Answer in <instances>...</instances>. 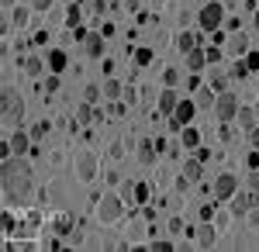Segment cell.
Masks as SVG:
<instances>
[{
    "mask_svg": "<svg viewBox=\"0 0 259 252\" xmlns=\"http://www.w3.org/2000/svg\"><path fill=\"white\" fill-rule=\"evenodd\" d=\"M0 187H4V207H14L21 200H28L35 190V170L24 155L0 159Z\"/></svg>",
    "mask_w": 259,
    "mask_h": 252,
    "instance_id": "6da1fadb",
    "label": "cell"
},
{
    "mask_svg": "<svg viewBox=\"0 0 259 252\" xmlns=\"http://www.w3.org/2000/svg\"><path fill=\"white\" fill-rule=\"evenodd\" d=\"M0 117H4V128H21L24 124V97L14 87H4V94H0Z\"/></svg>",
    "mask_w": 259,
    "mask_h": 252,
    "instance_id": "7a4b0ae2",
    "label": "cell"
},
{
    "mask_svg": "<svg viewBox=\"0 0 259 252\" xmlns=\"http://www.w3.org/2000/svg\"><path fill=\"white\" fill-rule=\"evenodd\" d=\"M121 214H124V197H118V194L97 197V218L104 221V225H114Z\"/></svg>",
    "mask_w": 259,
    "mask_h": 252,
    "instance_id": "3957f363",
    "label": "cell"
},
{
    "mask_svg": "<svg viewBox=\"0 0 259 252\" xmlns=\"http://www.w3.org/2000/svg\"><path fill=\"white\" fill-rule=\"evenodd\" d=\"M225 11H228V7H225L221 0H207V4L200 7V14H197L200 28H204V31H218L221 24H225Z\"/></svg>",
    "mask_w": 259,
    "mask_h": 252,
    "instance_id": "277c9868",
    "label": "cell"
},
{
    "mask_svg": "<svg viewBox=\"0 0 259 252\" xmlns=\"http://www.w3.org/2000/svg\"><path fill=\"white\" fill-rule=\"evenodd\" d=\"M211 111H214V117H218L221 124H228V121H235V114H239V97L225 90V94H218V100H214Z\"/></svg>",
    "mask_w": 259,
    "mask_h": 252,
    "instance_id": "5b68a950",
    "label": "cell"
},
{
    "mask_svg": "<svg viewBox=\"0 0 259 252\" xmlns=\"http://www.w3.org/2000/svg\"><path fill=\"white\" fill-rule=\"evenodd\" d=\"M194 114H197V100H180V104H177V111L169 114V128H173V132L187 128V124L194 121Z\"/></svg>",
    "mask_w": 259,
    "mask_h": 252,
    "instance_id": "8992f818",
    "label": "cell"
},
{
    "mask_svg": "<svg viewBox=\"0 0 259 252\" xmlns=\"http://www.w3.org/2000/svg\"><path fill=\"white\" fill-rule=\"evenodd\" d=\"M76 176H80L83 183H90L94 176H97V152H90V149H83V152H76Z\"/></svg>",
    "mask_w": 259,
    "mask_h": 252,
    "instance_id": "52a82bcc",
    "label": "cell"
},
{
    "mask_svg": "<svg viewBox=\"0 0 259 252\" xmlns=\"http://www.w3.org/2000/svg\"><path fill=\"white\" fill-rule=\"evenodd\" d=\"M235 190H239V176L235 173H221L214 180V200H232Z\"/></svg>",
    "mask_w": 259,
    "mask_h": 252,
    "instance_id": "ba28073f",
    "label": "cell"
},
{
    "mask_svg": "<svg viewBox=\"0 0 259 252\" xmlns=\"http://www.w3.org/2000/svg\"><path fill=\"white\" fill-rule=\"evenodd\" d=\"M7 142H11V152H14V155L31 152V135H28L24 128H14V135L7 138Z\"/></svg>",
    "mask_w": 259,
    "mask_h": 252,
    "instance_id": "9c48e42d",
    "label": "cell"
},
{
    "mask_svg": "<svg viewBox=\"0 0 259 252\" xmlns=\"http://www.w3.org/2000/svg\"><path fill=\"white\" fill-rule=\"evenodd\" d=\"M177 104H180V94L173 90V87H166V90H159V114H173L177 111Z\"/></svg>",
    "mask_w": 259,
    "mask_h": 252,
    "instance_id": "30bf717a",
    "label": "cell"
},
{
    "mask_svg": "<svg viewBox=\"0 0 259 252\" xmlns=\"http://www.w3.org/2000/svg\"><path fill=\"white\" fill-rule=\"evenodd\" d=\"M194 235H197V245H200V249H214V242H218V232H214V225H211V221H204Z\"/></svg>",
    "mask_w": 259,
    "mask_h": 252,
    "instance_id": "8fae6325",
    "label": "cell"
},
{
    "mask_svg": "<svg viewBox=\"0 0 259 252\" xmlns=\"http://www.w3.org/2000/svg\"><path fill=\"white\" fill-rule=\"evenodd\" d=\"M200 69H207V52L197 45L194 52H187V73H200Z\"/></svg>",
    "mask_w": 259,
    "mask_h": 252,
    "instance_id": "7c38bea8",
    "label": "cell"
},
{
    "mask_svg": "<svg viewBox=\"0 0 259 252\" xmlns=\"http://www.w3.org/2000/svg\"><path fill=\"white\" fill-rule=\"evenodd\" d=\"M249 207H252V194H245V190H235V194H232V214H235V218H242V214L249 211Z\"/></svg>",
    "mask_w": 259,
    "mask_h": 252,
    "instance_id": "4fadbf2b",
    "label": "cell"
},
{
    "mask_svg": "<svg viewBox=\"0 0 259 252\" xmlns=\"http://www.w3.org/2000/svg\"><path fill=\"white\" fill-rule=\"evenodd\" d=\"M200 145V132L194 124H187V128H180V149H197Z\"/></svg>",
    "mask_w": 259,
    "mask_h": 252,
    "instance_id": "5bb4252c",
    "label": "cell"
},
{
    "mask_svg": "<svg viewBox=\"0 0 259 252\" xmlns=\"http://www.w3.org/2000/svg\"><path fill=\"white\" fill-rule=\"evenodd\" d=\"M183 176H187L190 183H197L200 176H204V162H200L197 155H194V159H183Z\"/></svg>",
    "mask_w": 259,
    "mask_h": 252,
    "instance_id": "9a60e30c",
    "label": "cell"
},
{
    "mask_svg": "<svg viewBox=\"0 0 259 252\" xmlns=\"http://www.w3.org/2000/svg\"><path fill=\"white\" fill-rule=\"evenodd\" d=\"M228 73H225V69H218V66H214V69H211V79H207V87H211V90H214V94H225V90H228Z\"/></svg>",
    "mask_w": 259,
    "mask_h": 252,
    "instance_id": "2e32d148",
    "label": "cell"
},
{
    "mask_svg": "<svg viewBox=\"0 0 259 252\" xmlns=\"http://www.w3.org/2000/svg\"><path fill=\"white\" fill-rule=\"evenodd\" d=\"M156 155H159V149H156V142H139V162H145V166H152L156 162Z\"/></svg>",
    "mask_w": 259,
    "mask_h": 252,
    "instance_id": "e0dca14e",
    "label": "cell"
},
{
    "mask_svg": "<svg viewBox=\"0 0 259 252\" xmlns=\"http://www.w3.org/2000/svg\"><path fill=\"white\" fill-rule=\"evenodd\" d=\"M197 45H200V38L194 35V31H180V35H177V49L183 52V56H187V52H194Z\"/></svg>",
    "mask_w": 259,
    "mask_h": 252,
    "instance_id": "ac0fdd59",
    "label": "cell"
},
{
    "mask_svg": "<svg viewBox=\"0 0 259 252\" xmlns=\"http://www.w3.org/2000/svg\"><path fill=\"white\" fill-rule=\"evenodd\" d=\"M45 62H49V73H62V69H66V62H69V56H66L62 49H52Z\"/></svg>",
    "mask_w": 259,
    "mask_h": 252,
    "instance_id": "d6986e66",
    "label": "cell"
},
{
    "mask_svg": "<svg viewBox=\"0 0 259 252\" xmlns=\"http://www.w3.org/2000/svg\"><path fill=\"white\" fill-rule=\"evenodd\" d=\"M45 66H49V62H41L38 56H28L24 62H21V69H24V76H31V79H35V76H41V69H45Z\"/></svg>",
    "mask_w": 259,
    "mask_h": 252,
    "instance_id": "ffe728a7",
    "label": "cell"
},
{
    "mask_svg": "<svg viewBox=\"0 0 259 252\" xmlns=\"http://www.w3.org/2000/svg\"><path fill=\"white\" fill-rule=\"evenodd\" d=\"M228 52H232V56H245V52H249V38H245V35H242V31H235V38H228Z\"/></svg>",
    "mask_w": 259,
    "mask_h": 252,
    "instance_id": "44dd1931",
    "label": "cell"
},
{
    "mask_svg": "<svg viewBox=\"0 0 259 252\" xmlns=\"http://www.w3.org/2000/svg\"><path fill=\"white\" fill-rule=\"evenodd\" d=\"M104 41H107V38H104L100 31H97V35H90V38H87V56L100 59V56H104Z\"/></svg>",
    "mask_w": 259,
    "mask_h": 252,
    "instance_id": "7402d4cb",
    "label": "cell"
},
{
    "mask_svg": "<svg viewBox=\"0 0 259 252\" xmlns=\"http://www.w3.org/2000/svg\"><path fill=\"white\" fill-rule=\"evenodd\" d=\"M235 121H242V128L249 132V128H256L259 114H256V111H252V107H242V104H239V114H235Z\"/></svg>",
    "mask_w": 259,
    "mask_h": 252,
    "instance_id": "603a6c76",
    "label": "cell"
},
{
    "mask_svg": "<svg viewBox=\"0 0 259 252\" xmlns=\"http://www.w3.org/2000/svg\"><path fill=\"white\" fill-rule=\"evenodd\" d=\"M94 111H97V107L83 100L80 107H76V121H80V124H94Z\"/></svg>",
    "mask_w": 259,
    "mask_h": 252,
    "instance_id": "cb8c5ba5",
    "label": "cell"
},
{
    "mask_svg": "<svg viewBox=\"0 0 259 252\" xmlns=\"http://www.w3.org/2000/svg\"><path fill=\"white\" fill-rule=\"evenodd\" d=\"M24 24H28V11H24V7H11V28H24Z\"/></svg>",
    "mask_w": 259,
    "mask_h": 252,
    "instance_id": "d4e9b609",
    "label": "cell"
},
{
    "mask_svg": "<svg viewBox=\"0 0 259 252\" xmlns=\"http://www.w3.org/2000/svg\"><path fill=\"white\" fill-rule=\"evenodd\" d=\"M121 97V83L118 79H104V100H118Z\"/></svg>",
    "mask_w": 259,
    "mask_h": 252,
    "instance_id": "484cf974",
    "label": "cell"
},
{
    "mask_svg": "<svg viewBox=\"0 0 259 252\" xmlns=\"http://www.w3.org/2000/svg\"><path fill=\"white\" fill-rule=\"evenodd\" d=\"M197 107H214V100H218V94L211 90V87H204V90H197Z\"/></svg>",
    "mask_w": 259,
    "mask_h": 252,
    "instance_id": "4316f807",
    "label": "cell"
},
{
    "mask_svg": "<svg viewBox=\"0 0 259 252\" xmlns=\"http://www.w3.org/2000/svg\"><path fill=\"white\" fill-rule=\"evenodd\" d=\"M100 97H104V87H97V83H90V87L83 90V100H87V104H97Z\"/></svg>",
    "mask_w": 259,
    "mask_h": 252,
    "instance_id": "83f0119b",
    "label": "cell"
},
{
    "mask_svg": "<svg viewBox=\"0 0 259 252\" xmlns=\"http://www.w3.org/2000/svg\"><path fill=\"white\" fill-rule=\"evenodd\" d=\"M4 235H18V221H14L11 207H4Z\"/></svg>",
    "mask_w": 259,
    "mask_h": 252,
    "instance_id": "f1b7e54d",
    "label": "cell"
},
{
    "mask_svg": "<svg viewBox=\"0 0 259 252\" xmlns=\"http://www.w3.org/2000/svg\"><path fill=\"white\" fill-rule=\"evenodd\" d=\"M156 59V52L152 49H135V66H149Z\"/></svg>",
    "mask_w": 259,
    "mask_h": 252,
    "instance_id": "f546056e",
    "label": "cell"
},
{
    "mask_svg": "<svg viewBox=\"0 0 259 252\" xmlns=\"http://www.w3.org/2000/svg\"><path fill=\"white\" fill-rule=\"evenodd\" d=\"M73 232V218H69V214H62L59 221H56V235H69Z\"/></svg>",
    "mask_w": 259,
    "mask_h": 252,
    "instance_id": "4dcf8cb0",
    "label": "cell"
},
{
    "mask_svg": "<svg viewBox=\"0 0 259 252\" xmlns=\"http://www.w3.org/2000/svg\"><path fill=\"white\" fill-rule=\"evenodd\" d=\"M245 73H249V66H245V59H239V62H235V66L228 69V76H232V79H245Z\"/></svg>",
    "mask_w": 259,
    "mask_h": 252,
    "instance_id": "1f68e13d",
    "label": "cell"
},
{
    "mask_svg": "<svg viewBox=\"0 0 259 252\" xmlns=\"http://www.w3.org/2000/svg\"><path fill=\"white\" fill-rule=\"evenodd\" d=\"M66 24H69V28H76V24H80V4H73V7L66 11Z\"/></svg>",
    "mask_w": 259,
    "mask_h": 252,
    "instance_id": "d6a6232c",
    "label": "cell"
},
{
    "mask_svg": "<svg viewBox=\"0 0 259 252\" xmlns=\"http://www.w3.org/2000/svg\"><path fill=\"white\" fill-rule=\"evenodd\" d=\"M45 135H49V121H38V124L31 128V138H35V142H41Z\"/></svg>",
    "mask_w": 259,
    "mask_h": 252,
    "instance_id": "836d02e7",
    "label": "cell"
},
{
    "mask_svg": "<svg viewBox=\"0 0 259 252\" xmlns=\"http://www.w3.org/2000/svg\"><path fill=\"white\" fill-rule=\"evenodd\" d=\"M245 66H249V73H259V52H245Z\"/></svg>",
    "mask_w": 259,
    "mask_h": 252,
    "instance_id": "e575fe53",
    "label": "cell"
},
{
    "mask_svg": "<svg viewBox=\"0 0 259 252\" xmlns=\"http://www.w3.org/2000/svg\"><path fill=\"white\" fill-rule=\"evenodd\" d=\"M149 194H152V190H149L145 183H135V200H139V204H145V200H149Z\"/></svg>",
    "mask_w": 259,
    "mask_h": 252,
    "instance_id": "d590c367",
    "label": "cell"
},
{
    "mask_svg": "<svg viewBox=\"0 0 259 252\" xmlns=\"http://www.w3.org/2000/svg\"><path fill=\"white\" fill-rule=\"evenodd\" d=\"M59 90V73H49V79H45V94H56Z\"/></svg>",
    "mask_w": 259,
    "mask_h": 252,
    "instance_id": "8d00e7d4",
    "label": "cell"
},
{
    "mask_svg": "<svg viewBox=\"0 0 259 252\" xmlns=\"http://www.w3.org/2000/svg\"><path fill=\"white\" fill-rule=\"evenodd\" d=\"M177 79H180V69H166V73H162V83H166V87H173Z\"/></svg>",
    "mask_w": 259,
    "mask_h": 252,
    "instance_id": "74e56055",
    "label": "cell"
},
{
    "mask_svg": "<svg viewBox=\"0 0 259 252\" xmlns=\"http://www.w3.org/2000/svg\"><path fill=\"white\" fill-rule=\"evenodd\" d=\"M200 221H214V207L211 204H200Z\"/></svg>",
    "mask_w": 259,
    "mask_h": 252,
    "instance_id": "f35d334b",
    "label": "cell"
},
{
    "mask_svg": "<svg viewBox=\"0 0 259 252\" xmlns=\"http://www.w3.org/2000/svg\"><path fill=\"white\" fill-rule=\"evenodd\" d=\"M73 38H76V41H87V38H90V31H87L83 24H76V28H73Z\"/></svg>",
    "mask_w": 259,
    "mask_h": 252,
    "instance_id": "ab89813d",
    "label": "cell"
},
{
    "mask_svg": "<svg viewBox=\"0 0 259 252\" xmlns=\"http://www.w3.org/2000/svg\"><path fill=\"white\" fill-rule=\"evenodd\" d=\"M31 7L41 11V14H49V7H52V0H31Z\"/></svg>",
    "mask_w": 259,
    "mask_h": 252,
    "instance_id": "60d3db41",
    "label": "cell"
},
{
    "mask_svg": "<svg viewBox=\"0 0 259 252\" xmlns=\"http://www.w3.org/2000/svg\"><path fill=\"white\" fill-rule=\"evenodd\" d=\"M121 197L132 200V197H135V183H121Z\"/></svg>",
    "mask_w": 259,
    "mask_h": 252,
    "instance_id": "b9f144b4",
    "label": "cell"
},
{
    "mask_svg": "<svg viewBox=\"0 0 259 252\" xmlns=\"http://www.w3.org/2000/svg\"><path fill=\"white\" fill-rule=\"evenodd\" d=\"M204 52H207V62H218V59H221V49H218V45H211V49H204Z\"/></svg>",
    "mask_w": 259,
    "mask_h": 252,
    "instance_id": "7bdbcfd3",
    "label": "cell"
},
{
    "mask_svg": "<svg viewBox=\"0 0 259 252\" xmlns=\"http://www.w3.org/2000/svg\"><path fill=\"white\" fill-rule=\"evenodd\" d=\"M152 249H156V252H169V249H173V242H166V238H159V242H152Z\"/></svg>",
    "mask_w": 259,
    "mask_h": 252,
    "instance_id": "ee69618b",
    "label": "cell"
},
{
    "mask_svg": "<svg viewBox=\"0 0 259 252\" xmlns=\"http://www.w3.org/2000/svg\"><path fill=\"white\" fill-rule=\"evenodd\" d=\"M169 235H183V221H180V218L169 221Z\"/></svg>",
    "mask_w": 259,
    "mask_h": 252,
    "instance_id": "f6af8a7d",
    "label": "cell"
},
{
    "mask_svg": "<svg viewBox=\"0 0 259 252\" xmlns=\"http://www.w3.org/2000/svg\"><path fill=\"white\" fill-rule=\"evenodd\" d=\"M225 28H228V31H242V21L239 18H228V21H225Z\"/></svg>",
    "mask_w": 259,
    "mask_h": 252,
    "instance_id": "bcb514c9",
    "label": "cell"
},
{
    "mask_svg": "<svg viewBox=\"0 0 259 252\" xmlns=\"http://www.w3.org/2000/svg\"><path fill=\"white\" fill-rule=\"evenodd\" d=\"M100 35H104V38H111V35H114V24H111V21H104V24H100Z\"/></svg>",
    "mask_w": 259,
    "mask_h": 252,
    "instance_id": "7dc6e473",
    "label": "cell"
},
{
    "mask_svg": "<svg viewBox=\"0 0 259 252\" xmlns=\"http://www.w3.org/2000/svg\"><path fill=\"white\" fill-rule=\"evenodd\" d=\"M187 90H200V79H197V73H190V79H187Z\"/></svg>",
    "mask_w": 259,
    "mask_h": 252,
    "instance_id": "c3c4849f",
    "label": "cell"
},
{
    "mask_svg": "<svg viewBox=\"0 0 259 252\" xmlns=\"http://www.w3.org/2000/svg\"><path fill=\"white\" fill-rule=\"evenodd\" d=\"M31 41H35V45H49V31H38Z\"/></svg>",
    "mask_w": 259,
    "mask_h": 252,
    "instance_id": "681fc988",
    "label": "cell"
},
{
    "mask_svg": "<svg viewBox=\"0 0 259 252\" xmlns=\"http://www.w3.org/2000/svg\"><path fill=\"white\" fill-rule=\"evenodd\" d=\"M111 155H114V159H121V155H124V145H121V142H114V145H111Z\"/></svg>",
    "mask_w": 259,
    "mask_h": 252,
    "instance_id": "f907efd6",
    "label": "cell"
},
{
    "mask_svg": "<svg viewBox=\"0 0 259 252\" xmlns=\"http://www.w3.org/2000/svg\"><path fill=\"white\" fill-rule=\"evenodd\" d=\"M211 155H214V152H211V149H200V145H197V159H200V162H207Z\"/></svg>",
    "mask_w": 259,
    "mask_h": 252,
    "instance_id": "816d5d0a",
    "label": "cell"
},
{
    "mask_svg": "<svg viewBox=\"0 0 259 252\" xmlns=\"http://www.w3.org/2000/svg\"><path fill=\"white\" fill-rule=\"evenodd\" d=\"M124 11L132 14V11H139V0H124Z\"/></svg>",
    "mask_w": 259,
    "mask_h": 252,
    "instance_id": "f5cc1de1",
    "label": "cell"
},
{
    "mask_svg": "<svg viewBox=\"0 0 259 252\" xmlns=\"http://www.w3.org/2000/svg\"><path fill=\"white\" fill-rule=\"evenodd\" d=\"M249 142H252V145H259V128H249Z\"/></svg>",
    "mask_w": 259,
    "mask_h": 252,
    "instance_id": "db71d44e",
    "label": "cell"
},
{
    "mask_svg": "<svg viewBox=\"0 0 259 252\" xmlns=\"http://www.w3.org/2000/svg\"><path fill=\"white\" fill-rule=\"evenodd\" d=\"M104 7H107V0H94V11L97 14H104Z\"/></svg>",
    "mask_w": 259,
    "mask_h": 252,
    "instance_id": "11a10c76",
    "label": "cell"
},
{
    "mask_svg": "<svg viewBox=\"0 0 259 252\" xmlns=\"http://www.w3.org/2000/svg\"><path fill=\"white\" fill-rule=\"evenodd\" d=\"M249 187H252V190L259 187V173H249Z\"/></svg>",
    "mask_w": 259,
    "mask_h": 252,
    "instance_id": "9f6ffc18",
    "label": "cell"
},
{
    "mask_svg": "<svg viewBox=\"0 0 259 252\" xmlns=\"http://www.w3.org/2000/svg\"><path fill=\"white\" fill-rule=\"evenodd\" d=\"M14 4H18V0H0V7H4V11H11Z\"/></svg>",
    "mask_w": 259,
    "mask_h": 252,
    "instance_id": "6f0895ef",
    "label": "cell"
},
{
    "mask_svg": "<svg viewBox=\"0 0 259 252\" xmlns=\"http://www.w3.org/2000/svg\"><path fill=\"white\" fill-rule=\"evenodd\" d=\"M252 207H256V211H259V187H256V190H252Z\"/></svg>",
    "mask_w": 259,
    "mask_h": 252,
    "instance_id": "680465c9",
    "label": "cell"
},
{
    "mask_svg": "<svg viewBox=\"0 0 259 252\" xmlns=\"http://www.w3.org/2000/svg\"><path fill=\"white\" fill-rule=\"evenodd\" d=\"M256 31H259V7H256Z\"/></svg>",
    "mask_w": 259,
    "mask_h": 252,
    "instance_id": "91938a15",
    "label": "cell"
}]
</instances>
